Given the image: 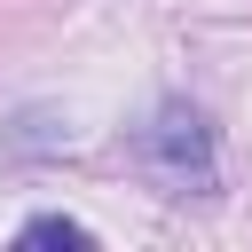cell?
I'll return each instance as SVG.
<instances>
[{
  "instance_id": "obj_1",
  "label": "cell",
  "mask_w": 252,
  "mask_h": 252,
  "mask_svg": "<svg viewBox=\"0 0 252 252\" xmlns=\"http://www.w3.org/2000/svg\"><path fill=\"white\" fill-rule=\"evenodd\" d=\"M134 165L165 189V197H205L213 189V134L189 102H165L142 134H134Z\"/></svg>"
},
{
  "instance_id": "obj_2",
  "label": "cell",
  "mask_w": 252,
  "mask_h": 252,
  "mask_svg": "<svg viewBox=\"0 0 252 252\" xmlns=\"http://www.w3.org/2000/svg\"><path fill=\"white\" fill-rule=\"evenodd\" d=\"M24 244H94L79 220H63V213H39V220H24Z\"/></svg>"
}]
</instances>
